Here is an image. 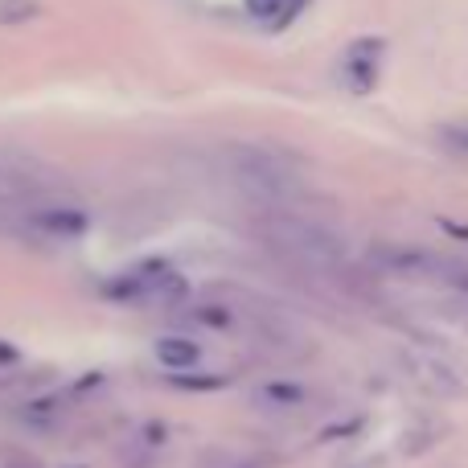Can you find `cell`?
Listing matches in <instances>:
<instances>
[{
    "label": "cell",
    "instance_id": "6",
    "mask_svg": "<svg viewBox=\"0 0 468 468\" xmlns=\"http://www.w3.org/2000/svg\"><path fill=\"white\" fill-rule=\"evenodd\" d=\"M378 58H382V41H357V46H349L346 54V66H341V74H346V82L362 95V90H370L374 82H378Z\"/></svg>",
    "mask_w": 468,
    "mask_h": 468
},
{
    "label": "cell",
    "instance_id": "3",
    "mask_svg": "<svg viewBox=\"0 0 468 468\" xmlns=\"http://www.w3.org/2000/svg\"><path fill=\"white\" fill-rule=\"evenodd\" d=\"M103 296L120 300V304H177L186 296V280L165 263H144L136 271H123L112 283H103Z\"/></svg>",
    "mask_w": 468,
    "mask_h": 468
},
{
    "label": "cell",
    "instance_id": "9",
    "mask_svg": "<svg viewBox=\"0 0 468 468\" xmlns=\"http://www.w3.org/2000/svg\"><path fill=\"white\" fill-rule=\"evenodd\" d=\"M194 321L210 324V329H227V324H230V308H222V304H202V308H194Z\"/></svg>",
    "mask_w": 468,
    "mask_h": 468
},
{
    "label": "cell",
    "instance_id": "13",
    "mask_svg": "<svg viewBox=\"0 0 468 468\" xmlns=\"http://www.w3.org/2000/svg\"><path fill=\"white\" fill-rule=\"evenodd\" d=\"M0 362H16V349H8L5 341H0Z\"/></svg>",
    "mask_w": 468,
    "mask_h": 468
},
{
    "label": "cell",
    "instance_id": "7",
    "mask_svg": "<svg viewBox=\"0 0 468 468\" xmlns=\"http://www.w3.org/2000/svg\"><path fill=\"white\" fill-rule=\"evenodd\" d=\"M156 362H161L165 370H194V366L202 362V346H197L194 337L173 333V337L156 341Z\"/></svg>",
    "mask_w": 468,
    "mask_h": 468
},
{
    "label": "cell",
    "instance_id": "10",
    "mask_svg": "<svg viewBox=\"0 0 468 468\" xmlns=\"http://www.w3.org/2000/svg\"><path fill=\"white\" fill-rule=\"evenodd\" d=\"M436 313H444V316H452L456 324L468 333V296H456V300H444V308H436Z\"/></svg>",
    "mask_w": 468,
    "mask_h": 468
},
{
    "label": "cell",
    "instance_id": "8",
    "mask_svg": "<svg viewBox=\"0 0 468 468\" xmlns=\"http://www.w3.org/2000/svg\"><path fill=\"white\" fill-rule=\"evenodd\" d=\"M259 399H263V403L292 407V403H304V390L300 387H267V390H259Z\"/></svg>",
    "mask_w": 468,
    "mask_h": 468
},
{
    "label": "cell",
    "instance_id": "12",
    "mask_svg": "<svg viewBox=\"0 0 468 468\" xmlns=\"http://www.w3.org/2000/svg\"><path fill=\"white\" fill-rule=\"evenodd\" d=\"M444 140H456V153H464L468 156V132H456V128H444Z\"/></svg>",
    "mask_w": 468,
    "mask_h": 468
},
{
    "label": "cell",
    "instance_id": "1",
    "mask_svg": "<svg viewBox=\"0 0 468 468\" xmlns=\"http://www.w3.org/2000/svg\"><path fill=\"white\" fill-rule=\"evenodd\" d=\"M255 234L263 239V247L271 255H280L288 267L308 271L316 280H337L346 275V239L337 230H329L324 222L304 218L292 210H263L255 218Z\"/></svg>",
    "mask_w": 468,
    "mask_h": 468
},
{
    "label": "cell",
    "instance_id": "11",
    "mask_svg": "<svg viewBox=\"0 0 468 468\" xmlns=\"http://www.w3.org/2000/svg\"><path fill=\"white\" fill-rule=\"evenodd\" d=\"M173 382H177V387H197L202 390V387H222L227 378H173Z\"/></svg>",
    "mask_w": 468,
    "mask_h": 468
},
{
    "label": "cell",
    "instance_id": "2",
    "mask_svg": "<svg viewBox=\"0 0 468 468\" xmlns=\"http://www.w3.org/2000/svg\"><path fill=\"white\" fill-rule=\"evenodd\" d=\"M222 165H227L234 186H239L250 202L263 206V210H283V206L300 194L296 169L259 144H230L227 153H222Z\"/></svg>",
    "mask_w": 468,
    "mask_h": 468
},
{
    "label": "cell",
    "instance_id": "5",
    "mask_svg": "<svg viewBox=\"0 0 468 468\" xmlns=\"http://www.w3.org/2000/svg\"><path fill=\"white\" fill-rule=\"evenodd\" d=\"M21 222L29 234H41V239H79L87 234L90 218L79 210V206H62V202H46L33 206V210H21Z\"/></svg>",
    "mask_w": 468,
    "mask_h": 468
},
{
    "label": "cell",
    "instance_id": "4",
    "mask_svg": "<svg viewBox=\"0 0 468 468\" xmlns=\"http://www.w3.org/2000/svg\"><path fill=\"white\" fill-rule=\"evenodd\" d=\"M407 370H411L415 382H423V390L428 395H440V399H461L468 390L461 366H452L448 357H440L436 349L423 346V354H411L407 357Z\"/></svg>",
    "mask_w": 468,
    "mask_h": 468
}]
</instances>
